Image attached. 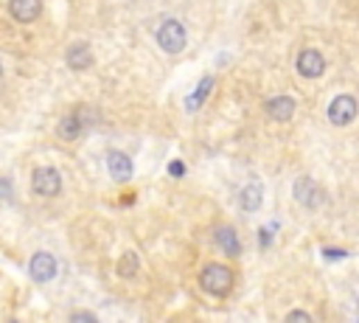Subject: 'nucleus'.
I'll use <instances>...</instances> for the list:
<instances>
[{
    "label": "nucleus",
    "mask_w": 359,
    "mask_h": 323,
    "mask_svg": "<svg viewBox=\"0 0 359 323\" xmlns=\"http://www.w3.org/2000/svg\"><path fill=\"white\" fill-rule=\"evenodd\" d=\"M172 174H185V163L183 160H174L172 163Z\"/></svg>",
    "instance_id": "20"
},
{
    "label": "nucleus",
    "mask_w": 359,
    "mask_h": 323,
    "mask_svg": "<svg viewBox=\"0 0 359 323\" xmlns=\"http://www.w3.org/2000/svg\"><path fill=\"white\" fill-rule=\"evenodd\" d=\"M0 71H3V68H0Z\"/></svg>",
    "instance_id": "21"
},
{
    "label": "nucleus",
    "mask_w": 359,
    "mask_h": 323,
    "mask_svg": "<svg viewBox=\"0 0 359 323\" xmlns=\"http://www.w3.org/2000/svg\"><path fill=\"white\" fill-rule=\"evenodd\" d=\"M353 118H356V99H353V96L342 93V96H337V99L328 104V121H331L334 126H348Z\"/></svg>",
    "instance_id": "4"
},
{
    "label": "nucleus",
    "mask_w": 359,
    "mask_h": 323,
    "mask_svg": "<svg viewBox=\"0 0 359 323\" xmlns=\"http://www.w3.org/2000/svg\"><path fill=\"white\" fill-rule=\"evenodd\" d=\"M323 256L334 262V258H345V250H342V247H337V250H334V247H326V250H323Z\"/></svg>",
    "instance_id": "17"
},
{
    "label": "nucleus",
    "mask_w": 359,
    "mask_h": 323,
    "mask_svg": "<svg viewBox=\"0 0 359 323\" xmlns=\"http://www.w3.org/2000/svg\"><path fill=\"white\" fill-rule=\"evenodd\" d=\"M137 273V256L135 253H124V258L118 262V276L121 279H132Z\"/></svg>",
    "instance_id": "15"
},
{
    "label": "nucleus",
    "mask_w": 359,
    "mask_h": 323,
    "mask_svg": "<svg viewBox=\"0 0 359 323\" xmlns=\"http://www.w3.org/2000/svg\"><path fill=\"white\" fill-rule=\"evenodd\" d=\"M28 270H31V279H34V281L45 284V281H51V279L56 276V258H53L51 253L40 250V253H34V256H31Z\"/></svg>",
    "instance_id": "7"
},
{
    "label": "nucleus",
    "mask_w": 359,
    "mask_h": 323,
    "mask_svg": "<svg viewBox=\"0 0 359 323\" xmlns=\"http://www.w3.org/2000/svg\"><path fill=\"white\" fill-rule=\"evenodd\" d=\"M82 118H79V113H70V115H65L62 121H59V126H56V135L62 138V141H74V138H79L82 135Z\"/></svg>",
    "instance_id": "12"
},
{
    "label": "nucleus",
    "mask_w": 359,
    "mask_h": 323,
    "mask_svg": "<svg viewBox=\"0 0 359 323\" xmlns=\"http://www.w3.org/2000/svg\"><path fill=\"white\" fill-rule=\"evenodd\" d=\"M267 113L272 121H290L295 113V99L292 96H275L267 101Z\"/></svg>",
    "instance_id": "11"
},
{
    "label": "nucleus",
    "mask_w": 359,
    "mask_h": 323,
    "mask_svg": "<svg viewBox=\"0 0 359 323\" xmlns=\"http://www.w3.org/2000/svg\"><path fill=\"white\" fill-rule=\"evenodd\" d=\"M107 169H110L112 180H118V183H126L132 177V160L124 152H110L107 155Z\"/></svg>",
    "instance_id": "10"
},
{
    "label": "nucleus",
    "mask_w": 359,
    "mask_h": 323,
    "mask_svg": "<svg viewBox=\"0 0 359 323\" xmlns=\"http://www.w3.org/2000/svg\"><path fill=\"white\" fill-rule=\"evenodd\" d=\"M295 200L306 208H320L323 206V188L312 180V177H298L295 180Z\"/></svg>",
    "instance_id": "5"
},
{
    "label": "nucleus",
    "mask_w": 359,
    "mask_h": 323,
    "mask_svg": "<svg viewBox=\"0 0 359 323\" xmlns=\"http://www.w3.org/2000/svg\"><path fill=\"white\" fill-rule=\"evenodd\" d=\"M199 284L210 295H228L233 290V273L225 265H208L199 276Z\"/></svg>",
    "instance_id": "1"
},
{
    "label": "nucleus",
    "mask_w": 359,
    "mask_h": 323,
    "mask_svg": "<svg viewBox=\"0 0 359 323\" xmlns=\"http://www.w3.org/2000/svg\"><path fill=\"white\" fill-rule=\"evenodd\" d=\"M210 85H213V79L208 76V79H205V82L199 85V90H197V93L191 96V101H188V107H191V110H197V107H199V104L205 101V96H208V90H210Z\"/></svg>",
    "instance_id": "16"
},
{
    "label": "nucleus",
    "mask_w": 359,
    "mask_h": 323,
    "mask_svg": "<svg viewBox=\"0 0 359 323\" xmlns=\"http://www.w3.org/2000/svg\"><path fill=\"white\" fill-rule=\"evenodd\" d=\"M70 320H87V323H93L96 317L90 312H74V315H70Z\"/></svg>",
    "instance_id": "18"
},
{
    "label": "nucleus",
    "mask_w": 359,
    "mask_h": 323,
    "mask_svg": "<svg viewBox=\"0 0 359 323\" xmlns=\"http://www.w3.org/2000/svg\"><path fill=\"white\" fill-rule=\"evenodd\" d=\"M31 185H34V191L40 194V197H56L59 188H62V177H59L56 169L40 166V169L34 172V177H31Z\"/></svg>",
    "instance_id": "3"
},
{
    "label": "nucleus",
    "mask_w": 359,
    "mask_h": 323,
    "mask_svg": "<svg viewBox=\"0 0 359 323\" xmlns=\"http://www.w3.org/2000/svg\"><path fill=\"white\" fill-rule=\"evenodd\" d=\"M65 59H67V68H74V71H85V68H90V62H93L90 45H87V42H76V45H70V48H67V53H65Z\"/></svg>",
    "instance_id": "9"
},
{
    "label": "nucleus",
    "mask_w": 359,
    "mask_h": 323,
    "mask_svg": "<svg viewBox=\"0 0 359 323\" xmlns=\"http://www.w3.org/2000/svg\"><path fill=\"white\" fill-rule=\"evenodd\" d=\"M217 245H219L228 256H239V253H242V242H239V236H236L233 228H219V231H217Z\"/></svg>",
    "instance_id": "14"
},
{
    "label": "nucleus",
    "mask_w": 359,
    "mask_h": 323,
    "mask_svg": "<svg viewBox=\"0 0 359 323\" xmlns=\"http://www.w3.org/2000/svg\"><path fill=\"white\" fill-rule=\"evenodd\" d=\"M261 197H264V188H261V183H258V180H250V183L242 188V197H239V203H242V208H244V211H258Z\"/></svg>",
    "instance_id": "13"
},
{
    "label": "nucleus",
    "mask_w": 359,
    "mask_h": 323,
    "mask_svg": "<svg viewBox=\"0 0 359 323\" xmlns=\"http://www.w3.org/2000/svg\"><path fill=\"white\" fill-rule=\"evenodd\" d=\"M158 45H160L166 53H180V51L185 48V28H183V23L166 20V23L158 28Z\"/></svg>",
    "instance_id": "2"
},
{
    "label": "nucleus",
    "mask_w": 359,
    "mask_h": 323,
    "mask_svg": "<svg viewBox=\"0 0 359 323\" xmlns=\"http://www.w3.org/2000/svg\"><path fill=\"white\" fill-rule=\"evenodd\" d=\"M286 320H312V315H306V312H290V315H286Z\"/></svg>",
    "instance_id": "19"
},
{
    "label": "nucleus",
    "mask_w": 359,
    "mask_h": 323,
    "mask_svg": "<svg viewBox=\"0 0 359 323\" xmlns=\"http://www.w3.org/2000/svg\"><path fill=\"white\" fill-rule=\"evenodd\" d=\"M323 71H326V59L320 51H315V48L301 51V56H298V74L301 76L317 79V76H323Z\"/></svg>",
    "instance_id": "6"
},
{
    "label": "nucleus",
    "mask_w": 359,
    "mask_h": 323,
    "mask_svg": "<svg viewBox=\"0 0 359 323\" xmlns=\"http://www.w3.org/2000/svg\"><path fill=\"white\" fill-rule=\"evenodd\" d=\"M9 12L20 23H34L42 12V3L40 0H9Z\"/></svg>",
    "instance_id": "8"
}]
</instances>
